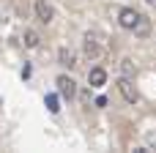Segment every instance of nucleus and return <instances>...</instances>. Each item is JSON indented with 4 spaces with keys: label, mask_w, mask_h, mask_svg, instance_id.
I'll use <instances>...</instances> for the list:
<instances>
[{
    "label": "nucleus",
    "mask_w": 156,
    "mask_h": 153,
    "mask_svg": "<svg viewBox=\"0 0 156 153\" xmlns=\"http://www.w3.org/2000/svg\"><path fill=\"white\" fill-rule=\"evenodd\" d=\"M85 55L88 57H99L101 55V47H99V36L96 33H85V44H82Z\"/></svg>",
    "instance_id": "39448f33"
},
{
    "label": "nucleus",
    "mask_w": 156,
    "mask_h": 153,
    "mask_svg": "<svg viewBox=\"0 0 156 153\" xmlns=\"http://www.w3.org/2000/svg\"><path fill=\"white\" fill-rule=\"evenodd\" d=\"M36 16H38V22H44V25H49L52 19H55V8L47 3V0H36Z\"/></svg>",
    "instance_id": "7ed1b4c3"
},
{
    "label": "nucleus",
    "mask_w": 156,
    "mask_h": 153,
    "mask_svg": "<svg viewBox=\"0 0 156 153\" xmlns=\"http://www.w3.org/2000/svg\"><path fill=\"white\" fill-rule=\"evenodd\" d=\"M88 82H90V88H104L107 85V71L104 68H90L88 71Z\"/></svg>",
    "instance_id": "423d86ee"
},
{
    "label": "nucleus",
    "mask_w": 156,
    "mask_h": 153,
    "mask_svg": "<svg viewBox=\"0 0 156 153\" xmlns=\"http://www.w3.org/2000/svg\"><path fill=\"white\" fill-rule=\"evenodd\" d=\"M121 71H123V77H134V63H132V57H123V60H121Z\"/></svg>",
    "instance_id": "9b49d317"
},
{
    "label": "nucleus",
    "mask_w": 156,
    "mask_h": 153,
    "mask_svg": "<svg viewBox=\"0 0 156 153\" xmlns=\"http://www.w3.org/2000/svg\"><path fill=\"white\" fill-rule=\"evenodd\" d=\"M134 36H137V38H148V36H151V19H148V16L140 14V19H137V25H134Z\"/></svg>",
    "instance_id": "0eeeda50"
},
{
    "label": "nucleus",
    "mask_w": 156,
    "mask_h": 153,
    "mask_svg": "<svg viewBox=\"0 0 156 153\" xmlns=\"http://www.w3.org/2000/svg\"><path fill=\"white\" fill-rule=\"evenodd\" d=\"M30 74H33V68H30V66H27V63H25V68H22V79H27V77H30Z\"/></svg>",
    "instance_id": "f8f14e48"
},
{
    "label": "nucleus",
    "mask_w": 156,
    "mask_h": 153,
    "mask_svg": "<svg viewBox=\"0 0 156 153\" xmlns=\"http://www.w3.org/2000/svg\"><path fill=\"white\" fill-rule=\"evenodd\" d=\"M148 3H151V5H156V0H148Z\"/></svg>",
    "instance_id": "ddd939ff"
},
{
    "label": "nucleus",
    "mask_w": 156,
    "mask_h": 153,
    "mask_svg": "<svg viewBox=\"0 0 156 153\" xmlns=\"http://www.w3.org/2000/svg\"><path fill=\"white\" fill-rule=\"evenodd\" d=\"M55 85H58V93H60V99H74V96H77V82H74L71 77L60 74V77L55 79Z\"/></svg>",
    "instance_id": "f257e3e1"
},
{
    "label": "nucleus",
    "mask_w": 156,
    "mask_h": 153,
    "mask_svg": "<svg viewBox=\"0 0 156 153\" xmlns=\"http://www.w3.org/2000/svg\"><path fill=\"white\" fill-rule=\"evenodd\" d=\"M44 104H47V110H49L52 115H58V112H60V93H49Z\"/></svg>",
    "instance_id": "9d476101"
},
{
    "label": "nucleus",
    "mask_w": 156,
    "mask_h": 153,
    "mask_svg": "<svg viewBox=\"0 0 156 153\" xmlns=\"http://www.w3.org/2000/svg\"><path fill=\"white\" fill-rule=\"evenodd\" d=\"M58 60H60V66H66V68H74V66H77V55H74L71 49H66V47L58 49Z\"/></svg>",
    "instance_id": "6e6552de"
},
{
    "label": "nucleus",
    "mask_w": 156,
    "mask_h": 153,
    "mask_svg": "<svg viewBox=\"0 0 156 153\" xmlns=\"http://www.w3.org/2000/svg\"><path fill=\"white\" fill-rule=\"evenodd\" d=\"M118 90H121V96L129 101V104H137V88H134V82H132V77H121L118 79Z\"/></svg>",
    "instance_id": "f03ea898"
},
{
    "label": "nucleus",
    "mask_w": 156,
    "mask_h": 153,
    "mask_svg": "<svg viewBox=\"0 0 156 153\" xmlns=\"http://www.w3.org/2000/svg\"><path fill=\"white\" fill-rule=\"evenodd\" d=\"M22 44H25L27 49H36V47L41 44V36H38L36 30H25V33H22Z\"/></svg>",
    "instance_id": "1a4fd4ad"
},
{
    "label": "nucleus",
    "mask_w": 156,
    "mask_h": 153,
    "mask_svg": "<svg viewBox=\"0 0 156 153\" xmlns=\"http://www.w3.org/2000/svg\"><path fill=\"white\" fill-rule=\"evenodd\" d=\"M137 19H140V14H137L134 8H123V11L118 14V22H121V27H123V30H134Z\"/></svg>",
    "instance_id": "20e7f679"
}]
</instances>
